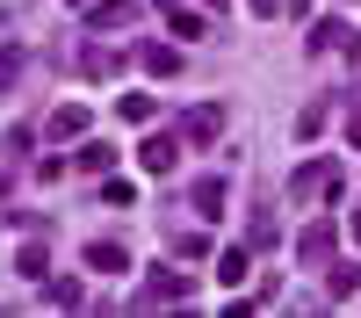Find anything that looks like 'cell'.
<instances>
[{
	"instance_id": "cell-1",
	"label": "cell",
	"mask_w": 361,
	"mask_h": 318,
	"mask_svg": "<svg viewBox=\"0 0 361 318\" xmlns=\"http://www.w3.org/2000/svg\"><path fill=\"white\" fill-rule=\"evenodd\" d=\"M304 51H311V58H354V66H361V29H354L347 15H325V22H311Z\"/></svg>"
},
{
	"instance_id": "cell-2",
	"label": "cell",
	"mask_w": 361,
	"mask_h": 318,
	"mask_svg": "<svg viewBox=\"0 0 361 318\" xmlns=\"http://www.w3.org/2000/svg\"><path fill=\"white\" fill-rule=\"evenodd\" d=\"M340 188H347V173H340L333 159H304V166L289 173V195H296V202H333Z\"/></svg>"
},
{
	"instance_id": "cell-3",
	"label": "cell",
	"mask_w": 361,
	"mask_h": 318,
	"mask_svg": "<svg viewBox=\"0 0 361 318\" xmlns=\"http://www.w3.org/2000/svg\"><path fill=\"white\" fill-rule=\"evenodd\" d=\"M188 145H217L224 137V102H195V109H180V123H173Z\"/></svg>"
},
{
	"instance_id": "cell-4",
	"label": "cell",
	"mask_w": 361,
	"mask_h": 318,
	"mask_svg": "<svg viewBox=\"0 0 361 318\" xmlns=\"http://www.w3.org/2000/svg\"><path fill=\"white\" fill-rule=\"evenodd\" d=\"M87 130H94V116H87L80 102H66V109H51V123H44V137H51V145H80Z\"/></svg>"
},
{
	"instance_id": "cell-5",
	"label": "cell",
	"mask_w": 361,
	"mask_h": 318,
	"mask_svg": "<svg viewBox=\"0 0 361 318\" xmlns=\"http://www.w3.org/2000/svg\"><path fill=\"white\" fill-rule=\"evenodd\" d=\"M296 260H304V268H325V260H333V224L325 217H311L304 231H296Z\"/></svg>"
},
{
	"instance_id": "cell-6",
	"label": "cell",
	"mask_w": 361,
	"mask_h": 318,
	"mask_svg": "<svg viewBox=\"0 0 361 318\" xmlns=\"http://www.w3.org/2000/svg\"><path fill=\"white\" fill-rule=\"evenodd\" d=\"M188 188H195V217L217 224V217L231 210V181H224V173H202V181H188Z\"/></svg>"
},
{
	"instance_id": "cell-7",
	"label": "cell",
	"mask_w": 361,
	"mask_h": 318,
	"mask_svg": "<svg viewBox=\"0 0 361 318\" xmlns=\"http://www.w3.org/2000/svg\"><path fill=\"white\" fill-rule=\"evenodd\" d=\"M159 8H166V22H173L180 44H202L209 37V15H195V0H159Z\"/></svg>"
},
{
	"instance_id": "cell-8",
	"label": "cell",
	"mask_w": 361,
	"mask_h": 318,
	"mask_svg": "<svg viewBox=\"0 0 361 318\" xmlns=\"http://www.w3.org/2000/svg\"><path fill=\"white\" fill-rule=\"evenodd\" d=\"M116 73H130V58H123V51H102V44H80V80H116Z\"/></svg>"
},
{
	"instance_id": "cell-9",
	"label": "cell",
	"mask_w": 361,
	"mask_h": 318,
	"mask_svg": "<svg viewBox=\"0 0 361 318\" xmlns=\"http://www.w3.org/2000/svg\"><path fill=\"white\" fill-rule=\"evenodd\" d=\"M173 159H180V130L145 137V145H137V166H145V173H173Z\"/></svg>"
},
{
	"instance_id": "cell-10",
	"label": "cell",
	"mask_w": 361,
	"mask_h": 318,
	"mask_svg": "<svg viewBox=\"0 0 361 318\" xmlns=\"http://www.w3.org/2000/svg\"><path fill=\"white\" fill-rule=\"evenodd\" d=\"M145 15V0H94V15H87V29H130Z\"/></svg>"
},
{
	"instance_id": "cell-11",
	"label": "cell",
	"mask_w": 361,
	"mask_h": 318,
	"mask_svg": "<svg viewBox=\"0 0 361 318\" xmlns=\"http://www.w3.org/2000/svg\"><path fill=\"white\" fill-rule=\"evenodd\" d=\"M87 268L123 275V268H130V246H123V239H87Z\"/></svg>"
},
{
	"instance_id": "cell-12",
	"label": "cell",
	"mask_w": 361,
	"mask_h": 318,
	"mask_svg": "<svg viewBox=\"0 0 361 318\" xmlns=\"http://www.w3.org/2000/svg\"><path fill=\"white\" fill-rule=\"evenodd\" d=\"M44 297H51L58 311H94V304H87V289H80V275H44Z\"/></svg>"
},
{
	"instance_id": "cell-13",
	"label": "cell",
	"mask_w": 361,
	"mask_h": 318,
	"mask_svg": "<svg viewBox=\"0 0 361 318\" xmlns=\"http://www.w3.org/2000/svg\"><path fill=\"white\" fill-rule=\"evenodd\" d=\"M130 58H137L145 73H159V80H173V73H180V51H173V44H137Z\"/></svg>"
},
{
	"instance_id": "cell-14",
	"label": "cell",
	"mask_w": 361,
	"mask_h": 318,
	"mask_svg": "<svg viewBox=\"0 0 361 318\" xmlns=\"http://www.w3.org/2000/svg\"><path fill=\"white\" fill-rule=\"evenodd\" d=\"M73 166H80V173H109V166H116V145H109V137H80Z\"/></svg>"
},
{
	"instance_id": "cell-15",
	"label": "cell",
	"mask_w": 361,
	"mask_h": 318,
	"mask_svg": "<svg viewBox=\"0 0 361 318\" xmlns=\"http://www.w3.org/2000/svg\"><path fill=\"white\" fill-rule=\"evenodd\" d=\"M246 275H253V246H224V253H217V282H224V289H238Z\"/></svg>"
},
{
	"instance_id": "cell-16",
	"label": "cell",
	"mask_w": 361,
	"mask_h": 318,
	"mask_svg": "<svg viewBox=\"0 0 361 318\" xmlns=\"http://www.w3.org/2000/svg\"><path fill=\"white\" fill-rule=\"evenodd\" d=\"M325 289H333V297L347 304L354 289H361V260H325Z\"/></svg>"
},
{
	"instance_id": "cell-17",
	"label": "cell",
	"mask_w": 361,
	"mask_h": 318,
	"mask_svg": "<svg viewBox=\"0 0 361 318\" xmlns=\"http://www.w3.org/2000/svg\"><path fill=\"white\" fill-rule=\"evenodd\" d=\"M246 239H253V253H260V246H275V210H267V202H253V217H246Z\"/></svg>"
},
{
	"instance_id": "cell-18",
	"label": "cell",
	"mask_w": 361,
	"mask_h": 318,
	"mask_svg": "<svg viewBox=\"0 0 361 318\" xmlns=\"http://www.w3.org/2000/svg\"><path fill=\"white\" fill-rule=\"evenodd\" d=\"M15 275L44 282V275H51V253H44V246H15Z\"/></svg>"
},
{
	"instance_id": "cell-19",
	"label": "cell",
	"mask_w": 361,
	"mask_h": 318,
	"mask_svg": "<svg viewBox=\"0 0 361 318\" xmlns=\"http://www.w3.org/2000/svg\"><path fill=\"white\" fill-rule=\"evenodd\" d=\"M22 66H29V51H22V44H0V94L22 80Z\"/></svg>"
},
{
	"instance_id": "cell-20",
	"label": "cell",
	"mask_w": 361,
	"mask_h": 318,
	"mask_svg": "<svg viewBox=\"0 0 361 318\" xmlns=\"http://www.w3.org/2000/svg\"><path fill=\"white\" fill-rule=\"evenodd\" d=\"M29 152H37V137H29V130H8V137H0V159H8V166H22Z\"/></svg>"
},
{
	"instance_id": "cell-21",
	"label": "cell",
	"mask_w": 361,
	"mask_h": 318,
	"mask_svg": "<svg viewBox=\"0 0 361 318\" xmlns=\"http://www.w3.org/2000/svg\"><path fill=\"white\" fill-rule=\"evenodd\" d=\"M116 116H123V123H152V94H123V102H116Z\"/></svg>"
},
{
	"instance_id": "cell-22",
	"label": "cell",
	"mask_w": 361,
	"mask_h": 318,
	"mask_svg": "<svg viewBox=\"0 0 361 318\" xmlns=\"http://www.w3.org/2000/svg\"><path fill=\"white\" fill-rule=\"evenodd\" d=\"M318 130H325V102H311V109H304V116H296V145H311V137H318Z\"/></svg>"
},
{
	"instance_id": "cell-23",
	"label": "cell",
	"mask_w": 361,
	"mask_h": 318,
	"mask_svg": "<svg viewBox=\"0 0 361 318\" xmlns=\"http://www.w3.org/2000/svg\"><path fill=\"white\" fill-rule=\"evenodd\" d=\"M173 260H188V268H195V260H209V231H188V239L173 246Z\"/></svg>"
},
{
	"instance_id": "cell-24",
	"label": "cell",
	"mask_w": 361,
	"mask_h": 318,
	"mask_svg": "<svg viewBox=\"0 0 361 318\" xmlns=\"http://www.w3.org/2000/svg\"><path fill=\"white\" fill-rule=\"evenodd\" d=\"M130 195H137L130 181H102V202H109V210H123V202H130Z\"/></svg>"
},
{
	"instance_id": "cell-25",
	"label": "cell",
	"mask_w": 361,
	"mask_h": 318,
	"mask_svg": "<svg viewBox=\"0 0 361 318\" xmlns=\"http://www.w3.org/2000/svg\"><path fill=\"white\" fill-rule=\"evenodd\" d=\"M253 15H260V22H275V15H282V0H253Z\"/></svg>"
},
{
	"instance_id": "cell-26",
	"label": "cell",
	"mask_w": 361,
	"mask_h": 318,
	"mask_svg": "<svg viewBox=\"0 0 361 318\" xmlns=\"http://www.w3.org/2000/svg\"><path fill=\"white\" fill-rule=\"evenodd\" d=\"M347 145H354V152H361V109L347 116Z\"/></svg>"
},
{
	"instance_id": "cell-27",
	"label": "cell",
	"mask_w": 361,
	"mask_h": 318,
	"mask_svg": "<svg viewBox=\"0 0 361 318\" xmlns=\"http://www.w3.org/2000/svg\"><path fill=\"white\" fill-rule=\"evenodd\" d=\"M282 15H311V0H282Z\"/></svg>"
},
{
	"instance_id": "cell-28",
	"label": "cell",
	"mask_w": 361,
	"mask_h": 318,
	"mask_svg": "<svg viewBox=\"0 0 361 318\" xmlns=\"http://www.w3.org/2000/svg\"><path fill=\"white\" fill-rule=\"evenodd\" d=\"M195 8H209V15H224V8H231V0H195Z\"/></svg>"
},
{
	"instance_id": "cell-29",
	"label": "cell",
	"mask_w": 361,
	"mask_h": 318,
	"mask_svg": "<svg viewBox=\"0 0 361 318\" xmlns=\"http://www.w3.org/2000/svg\"><path fill=\"white\" fill-rule=\"evenodd\" d=\"M354 246H361V202H354Z\"/></svg>"
},
{
	"instance_id": "cell-30",
	"label": "cell",
	"mask_w": 361,
	"mask_h": 318,
	"mask_svg": "<svg viewBox=\"0 0 361 318\" xmlns=\"http://www.w3.org/2000/svg\"><path fill=\"white\" fill-rule=\"evenodd\" d=\"M347 8H361V0H347Z\"/></svg>"
}]
</instances>
